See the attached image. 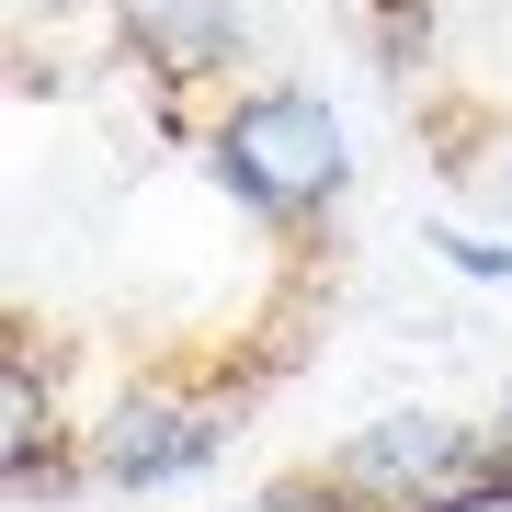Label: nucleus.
Instances as JSON below:
<instances>
[{
  "label": "nucleus",
  "mask_w": 512,
  "mask_h": 512,
  "mask_svg": "<svg viewBox=\"0 0 512 512\" xmlns=\"http://www.w3.org/2000/svg\"><path fill=\"white\" fill-rule=\"evenodd\" d=\"M205 183H217L228 205H251L262 228H308L342 205L353 183V137L342 114H330L319 92H296V80H251V92H228L217 114H205Z\"/></svg>",
  "instance_id": "obj_1"
},
{
  "label": "nucleus",
  "mask_w": 512,
  "mask_h": 512,
  "mask_svg": "<svg viewBox=\"0 0 512 512\" xmlns=\"http://www.w3.org/2000/svg\"><path fill=\"white\" fill-rule=\"evenodd\" d=\"M114 12H126V46L160 80H217L251 35V0H114Z\"/></svg>",
  "instance_id": "obj_5"
},
{
  "label": "nucleus",
  "mask_w": 512,
  "mask_h": 512,
  "mask_svg": "<svg viewBox=\"0 0 512 512\" xmlns=\"http://www.w3.org/2000/svg\"><path fill=\"white\" fill-rule=\"evenodd\" d=\"M490 433H501V444H512V387H501V410H490Z\"/></svg>",
  "instance_id": "obj_8"
},
{
  "label": "nucleus",
  "mask_w": 512,
  "mask_h": 512,
  "mask_svg": "<svg viewBox=\"0 0 512 512\" xmlns=\"http://www.w3.org/2000/svg\"><path fill=\"white\" fill-rule=\"evenodd\" d=\"M501 205H512V137H501Z\"/></svg>",
  "instance_id": "obj_9"
},
{
  "label": "nucleus",
  "mask_w": 512,
  "mask_h": 512,
  "mask_svg": "<svg viewBox=\"0 0 512 512\" xmlns=\"http://www.w3.org/2000/svg\"><path fill=\"white\" fill-rule=\"evenodd\" d=\"M57 433H69V421H57V387L35 376V342H12L0 353V478H12V501H57V490L92 478Z\"/></svg>",
  "instance_id": "obj_4"
},
{
  "label": "nucleus",
  "mask_w": 512,
  "mask_h": 512,
  "mask_svg": "<svg viewBox=\"0 0 512 512\" xmlns=\"http://www.w3.org/2000/svg\"><path fill=\"white\" fill-rule=\"evenodd\" d=\"M433 251L456 262L467 285H512V239H478V228H433Z\"/></svg>",
  "instance_id": "obj_7"
},
{
  "label": "nucleus",
  "mask_w": 512,
  "mask_h": 512,
  "mask_svg": "<svg viewBox=\"0 0 512 512\" xmlns=\"http://www.w3.org/2000/svg\"><path fill=\"white\" fill-rule=\"evenodd\" d=\"M239 433V387H205V376H137L114 387V399L80 421V467L103 478V490H183L228 456Z\"/></svg>",
  "instance_id": "obj_3"
},
{
  "label": "nucleus",
  "mask_w": 512,
  "mask_h": 512,
  "mask_svg": "<svg viewBox=\"0 0 512 512\" xmlns=\"http://www.w3.org/2000/svg\"><path fill=\"white\" fill-rule=\"evenodd\" d=\"M330 478L365 512H501L512 501V444L490 421H456V410H376L330 456Z\"/></svg>",
  "instance_id": "obj_2"
},
{
  "label": "nucleus",
  "mask_w": 512,
  "mask_h": 512,
  "mask_svg": "<svg viewBox=\"0 0 512 512\" xmlns=\"http://www.w3.org/2000/svg\"><path fill=\"white\" fill-rule=\"evenodd\" d=\"M239 512H365V501H353L330 467H308V478H274V490H262V501H239Z\"/></svg>",
  "instance_id": "obj_6"
}]
</instances>
